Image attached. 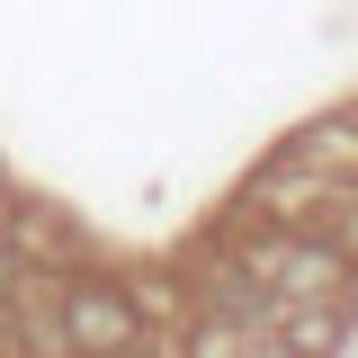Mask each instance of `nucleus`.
Segmentation results:
<instances>
[{
  "label": "nucleus",
  "mask_w": 358,
  "mask_h": 358,
  "mask_svg": "<svg viewBox=\"0 0 358 358\" xmlns=\"http://www.w3.org/2000/svg\"><path fill=\"white\" fill-rule=\"evenodd\" d=\"M9 215H18V188L0 179V242H9Z\"/></svg>",
  "instance_id": "39448f33"
},
{
  "label": "nucleus",
  "mask_w": 358,
  "mask_h": 358,
  "mask_svg": "<svg viewBox=\"0 0 358 358\" xmlns=\"http://www.w3.org/2000/svg\"><path fill=\"white\" fill-rule=\"evenodd\" d=\"M54 341H63V358H134L143 350V296L108 268H72L54 287Z\"/></svg>",
  "instance_id": "f257e3e1"
},
{
  "label": "nucleus",
  "mask_w": 358,
  "mask_h": 358,
  "mask_svg": "<svg viewBox=\"0 0 358 358\" xmlns=\"http://www.w3.org/2000/svg\"><path fill=\"white\" fill-rule=\"evenodd\" d=\"M268 287L278 296H358V260L322 233H296V242L268 251Z\"/></svg>",
  "instance_id": "f03ea898"
},
{
  "label": "nucleus",
  "mask_w": 358,
  "mask_h": 358,
  "mask_svg": "<svg viewBox=\"0 0 358 358\" xmlns=\"http://www.w3.org/2000/svg\"><path fill=\"white\" fill-rule=\"evenodd\" d=\"M278 341L296 358H341L350 350V296H278Z\"/></svg>",
  "instance_id": "7ed1b4c3"
},
{
  "label": "nucleus",
  "mask_w": 358,
  "mask_h": 358,
  "mask_svg": "<svg viewBox=\"0 0 358 358\" xmlns=\"http://www.w3.org/2000/svg\"><path fill=\"white\" fill-rule=\"evenodd\" d=\"M233 358H296V350H287L278 331H242V350H233Z\"/></svg>",
  "instance_id": "20e7f679"
}]
</instances>
